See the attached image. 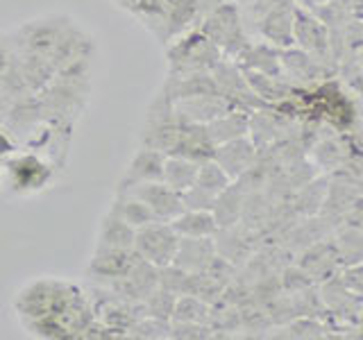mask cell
Returning <instances> with one entry per match:
<instances>
[{"label": "cell", "instance_id": "41", "mask_svg": "<svg viewBox=\"0 0 363 340\" xmlns=\"http://www.w3.org/2000/svg\"><path fill=\"white\" fill-rule=\"evenodd\" d=\"M18 66V48L14 39L0 37V79H3L7 73H11Z\"/></svg>", "mask_w": 363, "mask_h": 340}, {"label": "cell", "instance_id": "9", "mask_svg": "<svg viewBox=\"0 0 363 340\" xmlns=\"http://www.w3.org/2000/svg\"><path fill=\"white\" fill-rule=\"evenodd\" d=\"M179 236L173 230V225L164 220L147 222L136 230L134 236V249L141 259L150 261L152 266L164 268L170 266L177 252Z\"/></svg>", "mask_w": 363, "mask_h": 340}, {"label": "cell", "instance_id": "25", "mask_svg": "<svg viewBox=\"0 0 363 340\" xmlns=\"http://www.w3.org/2000/svg\"><path fill=\"white\" fill-rule=\"evenodd\" d=\"M245 196H247V193H245V188L241 184H238V181H232L230 186L223 188L218 196H216L211 213L216 218V225H218V230L241 222Z\"/></svg>", "mask_w": 363, "mask_h": 340}, {"label": "cell", "instance_id": "15", "mask_svg": "<svg viewBox=\"0 0 363 340\" xmlns=\"http://www.w3.org/2000/svg\"><path fill=\"white\" fill-rule=\"evenodd\" d=\"M298 266L315 283H323L327 279H332L334 275H338L340 268H343L336 243H327V241H320V238L302 249V254L298 259Z\"/></svg>", "mask_w": 363, "mask_h": 340}, {"label": "cell", "instance_id": "8", "mask_svg": "<svg viewBox=\"0 0 363 340\" xmlns=\"http://www.w3.org/2000/svg\"><path fill=\"white\" fill-rule=\"evenodd\" d=\"M293 41L298 48L309 52L313 60L327 66L329 71H334V60L332 52H329V30L313 11H309L300 3H295L293 11Z\"/></svg>", "mask_w": 363, "mask_h": 340}, {"label": "cell", "instance_id": "28", "mask_svg": "<svg viewBox=\"0 0 363 340\" xmlns=\"http://www.w3.org/2000/svg\"><path fill=\"white\" fill-rule=\"evenodd\" d=\"M170 225H173L177 236L184 238H207L218 232L213 213L204 209H184L175 220H170Z\"/></svg>", "mask_w": 363, "mask_h": 340}, {"label": "cell", "instance_id": "40", "mask_svg": "<svg viewBox=\"0 0 363 340\" xmlns=\"http://www.w3.org/2000/svg\"><path fill=\"white\" fill-rule=\"evenodd\" d=\"M279 283H281L284 293H300L304 288L313 286L315 281L309 275H306V272L300 266H291V268H284L281 277H279Z\"/></svg>", "mask_w": 363, "mask_h": 340}, {"label": "cell", "instance_id": "27", "mask_svg": "<svg viewBox=\"0 0 363 340\" xmlns=\"http://www.w3.org/2000/svg\"><path fill=\"white\" fill-rule=\"evenodd\" d=\"M204 125H207L209 139L213 141V145H220L225 141L238 139V136H245L250 132V111L232 109Z\"/></svg>", "mask_w": 363, "mask_h": 340}, {"label": "cell", "instance_id": "4", "mask_svg": "<svg viewBox=\"0 0 363 340\" xmlns=\"http://www.w3.org/2000/svg\"><path fill=\"white\" fill-rule=\"evenodd\" d=\"M3 173L11 193L34 196V193L48 188L55 177V166L34 152H14L3 162Z\"/></svg>", "mask_w": 363, "mask_h": 340}, {"label": "cell", "instance_id": "5", "mask_svg": "<svg viewBox=\"0 0 363 340\" xmlns=\"http://www.w3.org/2000/svg\"><path fill=\"white\" fill-rule=\"evenodd\" d=\"M179 116L175 111V102L170 100L164 91H159V96L147 107V116L141 134V145L155 147V150L170 154L173 145L179 136Z\"/></svg>", "mask_w": 363, "mask_h": 340}, {"label": "cell", "instance_id": "48", "mask_svg": "<svg viewBox=\"0 0 363 340\" xmlns=\"http://www.w3.org/2000/svg\"><path fill=\"white\" fill-rule=\"evenodd\" d=\"M0 173H3V162H0Z\"/></svg>", "mask_w": 363, "mask_h": 340}, {"label": "cell", "instance_id": "10", "mask_svg": "<svg viewBox=\"0 0 363 340\" xmlns=\"http://www.w3.org/2000/svg\"><path fill=\"white\" fill-rule=\"evenodd\" d=\"M318 290H320L327 315L332 317V320H338L343 327L345 324L357 327L359 317L363 313V298H359L357 293H352L345 283L340 281L338 275L323 281Z\"/></svg>", "mask_w": 363, "mask_h": 340}, {"label": "cell", "instance_id": "22", "mask_svg": "<svg viewBox=\"0 0 363 340\" xmlns=\"http://www.w3.org/2000/svg\"><path fill=\"white\" fill-rule=\"evenodd\" d=\"M164 94L173 100H189L198 96H209V94H220L216 86L211 73H189V75H168L162 86Z\"/></svg>", "mask_w": 363, "mask_h": 340}, {"label": "cell", "instance_id": "11", "mask_svg": "<svg viewBox=\"0 0 363 340\" xmlns=\"http://www.w3.org/2000/svg\"><path fill=\"white\" fill-rule=\"evenodd\" d=\"M116 193H130V196L139 198L152 209L157 220L170 222L184 211V202H182V193L170 188L166 181H143V184H134L128 191H116Z\"/></svg>", "mask_w": 363, "mask_h": 340}, {"label": "cell", "instance_id": "24", "mask_svg": "<svg viewBox=\"0 0 363 340\" xmlns=\"http://www.w3.org/2000/svg\"><path fill=\"white\" fill-rule=\"evenodd\" d=\"M243 71V77L247 86L252 89V94L264 100L266 105L275 107L279 102L289 100L293 96V84L286 82L284 77H272V75H264V73H257V71H250V68H241Z\"/></svg>", "mask_w": 363, "mask_h": 340}, {"label": "cell", "instance_id": "45", "mask_svg": "<svg viewBox=\"0 0 363 340\" xmlns=\"http://www.w3.org/2000/svg\"><path fill=\"white\" fill-rule=\"evenodd\" d=\"M220 3H225V0H198V5L202 9V16L207 14V11H211L213 7H218Z\"/></svg>", "mask_w": 363, "mask_h": 340}, {"label": "cell", "instance_id": "32", "mask_svg": "<svg viewBox=\"0 0 363 340\" xmlns=\"http://www.w3.org/2000/svg\"><path fill=\"white\" fill-rule=\"evenodd\" d=\"M111 209L116 211L125 222L132 225L134 230H139V227L157 220L152 209L147 207L145 202H141L139 198L130 196V193H116V200L111 202Z\"/></svg>", "mask_w": 363, "mask_h": 340}, {"label": "cell", "instance_id": "39", "mask_svg": "<svg viewBox=\"0 0 363 340\" xmlns=\"http://www.w3.org/2000/svg\"><path fill=\"white\" fill-rule=\"evenodd\" d=\"M170 338L207 340V338H216V332L207 322H170Z\"/></svg>", "mask_w": 363, "mask_h": 340}, {"label": "cell", "instance_id": "7", "mask_svg": "<svg viewBox=\"0 0 363 340\" xmlns=\"http://www.w3.org/2000/svg\"><path fill=\"white\" fill-rule=\"evenodd\" d=\"M71 23L73 21L66 16H43V18L28 21L26 26L14 34V43L21 52L39 55V57H45V60H50L57 43L62 41L66 30L71 28Z\"/></svg>", "mask_w": 363, "mask_h": 340}, {"label": "cell", "instance_id": "12", "mask_svg": "<svg viewBox=\"0 0 363 340\" xmlns=\"http://www.w3.org/2000/svg\"><path fill=\"white\" fill-rule=\"evenodd\" d=\"M281 73L284 79L293 86H315L334 71H329L327 66L313 60L309 52H304L298 45H291V48H281Z\"/></svg>", "mask_w": 363, "mask_h": 340}, {"label": "cell", "instance_id": "37", "mask_svg": "<svg viewBox=\"0 0 363 340\" xmlns=\"http://www.w3.org/2000/svg\"><path fill=\"white\" fill-rule=\"evenodd\" d=\"M128 338H143V340H164L170 338V320L152 315H141L128 332Z\"/></svg>", "mask_w": 363, "mask_h": 340}, {"label": "cell", "instance_id": "2", "mask_svg": "<svg viewBox=\"0 0 363 340\" xmlns=\"http://www.w3.org/2000/svg\"><path fill=\"white\" fill-rule=\"evenodd\" d=\"M166 60L168 75L211 73V68L223 60V52L198 28H191L168 43Z\"/></svg>", "mask_w": 363, "mask_h": 340}, {"label": "cell", "instance_id": "33", "mask_svg": "<svg viewBox=\"0 0 363 340\" xmlns=\"http://www.w3.org/2000/svg\"><path fill=\"white\" fill-rule=\"evenodd\" d=\"M211 317V304L204 302L196 295H177L175 309L170 322H207Z\"/></svg>", "mask_w": 363, "mask_h": 340}, {"label": "cell", "instance_id": "13", "mask_svg": "<svg viewBox=\"0 0 363 340\" xmlns=\"http://www.w3.org/2000/svg\"><path fill=\"white\" fill-rule=\"evenodd\" d=\"M141 256L136 254V249H111V247H96L94 256L89 261V277L100 281L102 286L109 281H116L125 277L136 266V261Z\"/></svg>", "mask_w": 363, "mask_h": 340}, {"label": "cell", "instance_id": "1", "mask_svg": "<svg viewBox=\"0 0 363 340\" xmlns=\"http://www.w3.org/2000/svg\"><path fill=\"white\" fill-rule=\"evenodd\" d=\"M77 286L68 281L60 279H37L32 281L30 286H26L14 302V309L23 320H34V317L41 315H60L71 309L73 302L79 298Z\"/></svg>", "mask_w": 363, "mask_h": 340}, {"label": "cell", "instance_id": "46", "mask_svg": "<svg viewBox=\"0 0 363 340\" xmlns=\"http://www.w3.org/2000/svg\"><path fill=\"white\" fill-rule=\"evenodd\" d=\"M232 3H236V5H252V3H257V0H232Z\"/></svg>", "mask_w": 363, "mask_h": 340}, {"label": "cell", "instance_id": "17", "mask_svg": "<svg viewBox=\"0 0 363 340\" xmlns=\"http://www.w3.org/2000/svg\"><path fill=\"white\" fill-rule=\"evenodd\" d=\"M213 150H216V145L209 139L207 125H204V123L182 120L179 136H177V141L173 145V150H170V154L184 157V159H191V162L202 164V162H207V159L213 157Z\"/></svg>", "mask_w": 363, "mask_h": 340}, {"label": "cell", "instance_id": "44", "mask_svg": "<svg viewBox=\"0 0 363 340\" xmlns=\"http://www.w3.org/2000/svg\"><path fill=\"white\" fill-rule=\"evenodd\" d=\"M350 16L363 21V0H350Z\"/></svg>", "mask_w": 363, "mask_h": 340}, {"label": "cell", "instance_id": "3", "mask_svg": "<svg viewBox=\"0 0 363 340\" xmlns=\"http://www.w3.org/2000/svg\"><path fill=\"white\" fill-rule=\"evenodd\" d=\"M198 30L218 45V50L223 52L225 60L236 62L238 55L250 45V37L241 18V9H238V5L232 3V0H225L218 7L207 11V14L200 18Z\"/></svg>", "mask_w": 363, "mask_h": 340}, {"label": "cell", "instance_id": "42", "mask_svg": "<svg viewBox=\"0 0 363 340\" xmlns=\"http://www.w3.org/2000/svg\"><path fill=\"white\" fill-rule=\"evenodd\" d=\"M338 277L352 293H357L359 298H363V261L352 266H343L338 272Z\"/></svg>", "mask_w": 363, "mask_h": 340}, {"label": "cell", "instance_id": "36", "mask_svg": "<svg viewBox=\"0 0 363 340\" xmlns=\"http://www.w3.org/2000/svg\"><path fill=\"white\" fill-rule=\"evenodd\" d=\"M232 184V179L227 177L225 170L213 162V159H207L202 162L198 168V177H196V186H200L202 191L211 193V196H218L223 188H227Z\"/></svg>", "mask_w": 363, "mask_h": 340}, {"label": "cell", "instance_id": "18", "mask_svg": "<svg viewBox=\"0 0 363 340\" xmlns=\"http://www.w3.org/2000/svg\"><path fill=\"white\" fill-rule=\"evenodd\" d=\"M202 9L198 0H164V37L162 43H170L179 34L198 28Z\"/></svg>", "mask_w": 363, "mask_h": 340}, {"label": "cell", "instance_id": "19", "mask_svg": "<svg viewBox=\"0 0 363 340\" xmlns=\"http://www.w3.org/2000/svg\"><path fill=\"white\" fill-rule=\"evenodd\" d=\"M232 109L234 105L220 94H209V96H198V98L175 102L177 116L182 120H191V123H209Z\"/></svg>", "mask_w": 363, "mask_h": 340}, {"label": "cell", "instance_id": "38", "mask_svg": "<svg viewBox=\"0 0 363 340\" xmlns=\"http://www.w3.org/2000/svg\"><path fill=\"white\" fill-rule=\"evenodd\" d=\"M175 300H177L175 293H170V290H166L162 286H157L143 300V311H145V315L162 317V320H170V317H173V309H175Z\"/></svg>", "mask_w": 363, "mask_h": 340}, {"label": "cell", "instance_id": "26", "mask_svg": "<svg viewBox=\"0 0 363 340\" xmlns=\"http://www.w3.org/2000/svg\"><path fill=\"white\" fill-rule=\"evenodd\" d=\"M134 236L136 230L125 222L121 215L109 207L105 218L100 222L98 232V245L96 247H111V249H134Z\"/></svg>", "mask_w": 363, "mask_h": 340}, {"label": "cell", "instance_id": "43", "mask_svg": "<svg viewBox=\"0 0 363 340\" xmlns=\"http://www.w3.org/2000/svg\"><path fill=\"white\" fill-rule=\"evenodd\" d=\"M14 152H16V141L11 139L3 128H0V162H5V159Z\"/></svg>", "mask_w": 363, "mask_h": 340}, {"label": "cell", "instance_id": "29", "mask_svg": "<svg viewBox=\"0 0 363 340\" xmlns=\"http://www.w3.org/2000/svg\"><path fill=\"white\" fill-rule=\"evenodd\" d=\"M272 338H295V340H306V338H332V329H329L327 320L323 317H311V315H298L293 320L275 327V332L270 334Z\"/></svg>", "mask_w": 363, "mask_h": 340}, {"label": "cell", "instance_id": "47", "mask_svg": "<svg viewBox=\"0 0 363 340\" xmlns=\"http://www.w3.org/2000/svg\"><path fill=\"white\" fill-rule=\"evenodd\" d=\"M354 60H357V62H359V66L363 68V50H361V52H359V55L354 57Z\"/></svg>", "mask_w": 363, "mask_h": 340}, {"label": "cell", "instance_id": "14", "mask_svg": "<svg viewBox=\"0 0 363 340\" xmlns=\"http://www.w3.org/2000/svg\"><path fill=\"white\" fill-rule=\"evenodd\" d=\"M257 154H259V147L245 134V136H238V139L216 145L211 159L225 170L227 177L236 181L243 173H247V170L252 168V164L257 162Z\"/></svg>", "mask_w": 363, "mask_h": 340}, {"label": "cell", "instance_id": "35", "mask_svg": "<svg viewBox=\"0 0 363 340\" xmlns=\"http://www.w3.org/2000/svg\"><path fill=\"white\" fill-rule=\"evenodd\" d=\"M28 332L39 336V338H50V340H71L73 334L71 329L66 327V322L60 315H41L34 317V320H26Z\"/></svg>", "mask_w": 363, "mask_h": 340}, {"label": "cell", "instance_id": "20", "mask_svg": "<svg viewBox=\"0 0 363 340\" xmlns=\"http://www.w3.org/2000/svg\"><path fill=\"white\" fill-rule=\"evenodd\" d=\"M3 120L7 123V128L16 136L30 134L32 130H37L41 123H45L37 94H28V96H23V98L11 102V105L7 107V111L3 113Z\"/></svg>", "mask_w": 363, "mask_h": 340}, {"label": "cell", "instance_id": "30", "mask_svg": "<svg viewBox=\"0 0 363 340\" xmlns=\"http://www.w3.org/2000/svg\"><path fill=\"white\" fill-rule=\"evenodd\" d=\"M116 5L139 18L155 37H164V0H116Z\"/></svg>", "mask_w": 363, "mask_h": 340}, {"label": "cell", "instance_id": "34", "mask_svg": "<svg viewBox=\"0 0 363 340\" xmlns=\"http://www.w3.org/2000/svg\"><path fill=\"white\" fill-rule=\"evenodd\" d=\"M334 243H336L340 264L343 266H352L363 261V230H359V227L354 225L345 227V230L338 234V241Z\"/></svg>", "mask_w": 363, "mask_h": 340}, {"label": "cell", "instance_id": "16", "mask_svg": "<svg viewBox=\"0 0 363 340\" xmlns=\"http://www.w3.org/2000/svg\"><path fill=\"white\" fill-rule=\"evenodd\" d=\"M164 152L141 145L132 157V162L128 164V168H125V175L118 181V191H128L130 186L143 184V181H164Z\"/></svg>", "mask_w": 363, "mask_h": 340}, {"label": "cell", "instance_id": "6", "mask_svg": "<svg viewBox=\"0 0 363 340\" xmlns=\"http://www.w3.org/2000/svg\"><path fill=\"white\" fill-rule=\"evenodd\" d=\"M257 11V30L264 41L277 48H291L293 41V11L295 0H257L247 5Z\"/></svg>", "mask_w": 363, "mask_h": 340}, {"label": "cell", "instance_id": "31", "mask_svg": "<svg viewBox=\"0 0 363 340\" xmlns=\"http://www.w3.org/2000/svg\"><path fill=\"white\" fill-rule=\"evenodd\" d=\"M198 162H191L184 157H175V154H166V164H164V181L175 191H186L189 186L196 184L198 177Z\"/></svg>", "mask_w": 363, "mask_h": 340}, {"label": "cell", "instance_id": "23", "mask_svg": "<svg viewBox=\"0 0 363 340\" xmlns=\"http://www.w3.org/2000/svg\"><path fill=\"white\" fill-rule=\"evenodd\" d=\"M236 64L241 68H250V71L272 75V77H284L281 73V48L272 45L268 41L252 43L250 41L247 48L238 55Z\"/></svg>", "mask_w": 363, "mask_h": 340}, {"label": "cell", "instance_id": "21", "mask_svg": "<svg viewBox=\"0 0 363 340\" xmlns=\"http://www.w3.org/2000/svg\"><path fill=\"white\" fill-rule=\"evenodd\" d=\"M218 254L216 252V241L213 236L207 238H184L179 236L177 252L173 264L186 272H202L209 266V261Z\"/></svg>", "mask_w": 363, "mask_h": 340}]
</instances>
